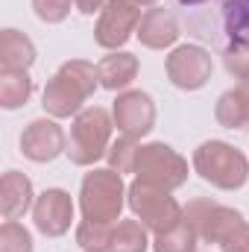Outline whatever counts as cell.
<instances>
[{"label": "cell", "mask_w": 249, "mask_h": 252, "mask_svg": "<svg viewBox=\"0 0 249 252\" xmlns=\"http://www.w3.org/2000/svg\"><path fill=\"white\" fill-rule=\"evenodd\" d=\"M100 85V70L97 64L85 62V59H70L64 62L44 85L41 94V106L50 118L64 121V118H76L85 106V100L94 97Z\"/></svg>", "instance_id": "1"}, {"label": "cell", "mask_w": 249, "mask_h": 252, "mask_svg": "<svg viewBox=\"0 0 249 252\" xmlns=\"http://www.w3.org/2000/svg\"><path fill=\"white\" fill-rule=\"evenodd\" d=\"M211 44L220 50L226 70L241 82L249 73V0H223Z\"/></svg>", "instance_id": "2"}, {"label": "cell", "mask_w": 249, "mask_h": 252, "mask_svg": "<svg viewBox=\"0 0 249 252\" xmlns=\"http://www.w3.org/2000/svg\"><path fill=\"white\" fill-rule=\"evenodd\" d=\"M126 185L124 176L112 167H91V173L82 176L79 185V211L82 220L91 223H109L115 226L126 205Z\"/></svg>", "instance_id": "3"}, {"label": "cell", "mask_w": 249, "mask_h": 252, "mask_svg": "<svg viewBox=\"0 0 249 252\" xmlns=\"http://www.w3.org/2000/svg\"><path fill=\"white\" fill-rule=\"evenodd\" d=\"M112 129H115V118L103 109V106H88L82 109L73 124H70V135H67V158L76 167H94L100 158L109 156L112 147Z\"/></svg>", "instance_id": "4"}, {"label": "cell", "mask_w": 249, "mask_h": 252, "mask_svg": "<svg viewBox=\"0 0 249 252\" xmlns=\"http://www.w3.org/2000/svg\"><path fill=\"white\" fill-rule=\"evenodd\" d=\"M193 170L217 190H241L249 179V158L229 141H205L193 150Z\"/></svg>", "instance_id": "5"}, {"label": "cell", "mask_w": 249, "mask_h": 252, "mask_svg": "<svg viewBox=\"0 0 249 252\" xmlns=\"http://www.w3.org/2000/svg\"><path fill=\"white\" fill-rule=\"evenodd\" d=\"M126 205L132 208L135 220H141L153 235L170 232L173 226H179L185 220V208L176 202V196H170V190L150 185L135 179L126 190Z\"/></svg>", "instance_id": "6"}, {"label": "cell", "mask_w": 249, "mask_h": 252, "mask_svg": "<svg viewBox=\"0 0 249 252\" xmlns=\"http://www.w3.org/2000/svg\"><path fill=\"white\" fill-rule=\"evenodd\" d=\"M187 173H190L187 158L179 156L170 144L164 141L141 144L138 158H135V179L158 185L164 190H176L187 182Z\"/></svg>", "instance_id": "7"}, {"label": "cell", "mask_w": 249, "mask_h": 252, "mask_svg": "<svg viewBox=\"0 0 249 252\" xmlns=\"http://www.w3.org/2000/svg\"><path fill=\"white\" fill-rule=\"evenodd\" d=\"M185 220L193 226L199 244H223V238L238 226L244 223V214L238 208H229L223 202H214V199H190L185 205Z\"/></svg>", "instance_id": "8"}, {"label": "cell", "mask_w": 249, "mask_h": 252, "mask_svg": "<svg viewBox=\"0 0 249 252\" xmlns=\"http://www.w3.org/2000/svg\"><path fill=\"white\" fill-rule=\"evenodd\" d=\"M164 70L179 91H199L208 85L214 73V59H211V50H205L202 44H179L170 50Z\"/></svg>", "instance_id": "9"}, {"label": "cell", "mask_w": 249, "mask_h": 252, "mask_svg": "<svg viewBox=\"0 0 249 252\" xmlns=\"http://www.w3.org/2000/svg\"><path fill=\"white\" fill-rule=\"evenodd\" d=\"M141 6L132 3V0H109L97 18V27H94V41L103 47V50H121L126 41L138 32V24H141Z\"/></svg>", "instance_id": "10"}, {"label": "cell", "mask_w": 249, "mask_h": 252, "mask_svg": "<svg viewBox=\"0 0 249 252\" xmlns=\"http://www.w3.org/2000/svg\"><path fill=\"white\" fill-rule=\"evenodd\" d=\"M112 118H115V129L126 135V138H144L156 129V103L147 91L138 88H126L118 94V100L112 103Z\"/></svg>", "instance_id": "11"}, {"label": "cell", "mask_w": 249, "mask_h": 252, "mask_svg": "<svg viewBox=\"0 0 249 252\" xmlns=\"http://www.w3.org/2000/svg\"><path fill=\"white\" fill-rule=\"evenodd\" d=\"M21 153L35 164L56 161L62 153H67V135L56 118H35L21 132Z\"/></svg>", "instance_id": "12"}, {"label": "cell", "mask_w": 249, "mask_h": 252, "mask_svg": "<svg viewBox=\"0 0 249 252\" xmlns=\"http://www.w3.org/2000/svg\"><path fill=\"white\" fill-rule=\"evenodd\" d=\"M32 223L44 238H62L73 226V199L64 188H47L35 196Z\"/></svg>", "instance_id": "13"}, {"label": "cell", "mask_w": 249, "mask_h": 252, "mask_svg": "<svg viewBox=\"0 0 249 252\" xmlns=\"http://www.w3.org/2000/svg\"><path fill=\"white\" fill-rule=\"evenodd\" d=\"M138 41L150 50H164V47H173L182 35L179 30V21L173 15V9L167 6H153L144 12L141 24H138Z\"/></svg>", "instance_id": "14"}, {"label": "cell", "mask_w": 249, "mask_h": 252, "mask_svg": "<svg viewBox=\"0 0 249 252\" xmlns=\"http://www.w3.org/2000/svg\"><path fill=\"white\" fill-rule=\"evenodd\" d=\"M35 205L32 179L21 170H6L0 179V214L3 220H21Z\"/></svg>", "instance_id": "15"}, {"label": "cell", "mask_w": 249, "mask_h": 252, "mask_svg": "<svg viewBox=\"0 0 249 252\" xmlns=\"http://www.w3.org/2000/svg\"><path fill=\"white\" fill-rule=\"evenodd\" d=\"M138 56L126 53V50H112L109 56H103L97 70H100V85L106 91H126L135 76H138Z\"/></svg>", "instance_id": "16"}, {"label": "cell", "mask_w": 249, "mask_h": 252, "mask_svg": "<svg viewBox=\"0 0 249 252\" xmlns=\"http://www.w3.org/2000/svg\"><path fill=\"white\" fill-rule=\"evenodd\" d=\"M38 59L35 44L21 30H3L0 32V70H30Z\"/></svg>", "instance_id": "17"}, {"label": "cell", "mask_w": 249, "mask_h": 252, "mask_svg": "<svg viewBox=\"0 0 249 252\" xmlns=\"http://www.w3.org/2000/svg\"><path fill=\"white\" fill-rule=\"evenodd\" d=\"M182 15H185L187 32H193L202 41H211L214 35V24H217V12L223 0H173Z\"/></svg>", "instance_id": "18"}, {"label": "cell", "mask_w": 249, "mask_h": 252, "mask_svg": "<svg viewBox=\"0 0 249 252\" xmlns=\"http://www.w3.org/2000/svg\"><path fill=\"white\" fill-rule=\"evenodd\" d=\"M35 85L30 70H0V106L6 112H15L30 103Z\"/></svg>", "instance_id": "19"}, {"label": "cell", "mask_w": 249, "mask_h": 252, "mask_svg": "<svg viewBox=\"0 0 249 252\" xmlns=\"http://www.w3.org/2000/svg\"><path fill=\"white\" fill-rule=\"evenodd\" d=\"M153 247L150 229L141 220H118L112 235V252H147Z\"/></svg>", "instance_id": "20"}, {"label": "cell", "mask_w": 249, "mask_h": 252, "mask_svg": "<svg viewBox=\"0 0 249 252\" xmlns=\"http://www.w3.org/2000/svg\"><path fill=\"white\" fill-rule=\"evenodd\" d=\"M196 247H199V238L187 220L173 226L170 232L153 235V252H196Z\"/></svg>", "instance_id": "21"}, {"label": "cell", "mask_w": 249, "mask_h": 252, "mask_svg": "<svg viewBox=\"0 0 249 252\" xmlns=\"http://www.w3.org/2000/svg\"><path fill=\"white\" fill-rule=\"evenodd\" d=\"M112 235H115V226L109 223L79 220L76 226V244L82 247V252H112Z\"/></svg>", "instance_id": "22"}, {"label": "cell", "mask_w": 249, "mask_h": 252, "mask_svg": "<svg viewBox=\"0 0 249 252\" xmlns=\"http://www.w3.org/2000/svg\"><path fill=\"white\" fill-rule=\"evenodd\" d=\"M0 252H35L32 235L18 220H3L0 226Z\"/></svg>", "instance_id": "23"}, {"label": "cell", "mask_w": 249, "mask_h": 252, "mask_svg": "<svg viewBox=\"0 0 249 252\" xmlns=\"http://www.w3.org/2000/svg\"><path fill=\"white\" fill-rule=\"evenodd\" d=\"M138 144H135V138H126L121 135L118 141H112V147H109V167L112 170H118L121 176L124 173H135V158H138Z\"/></svg>", "instance_id": "24"}, {"label": "cell", "mask_w": 249, "mask_h": 252, "mask_svg": "<svg viewBox=\"0 0 249 252\" xmlns=\"http://www.w3.org/2000/svg\"><path fill=\"white\" fill-rule=\"evenodd\" d=\"M214 118L217 124L226 129H244V112H241V94L238 88H229L220 94L217 106H214Z\"/></svg>", "instance_id": "25"}, {"label": "cell", "mask_w": 249, "mask_h": 252, "mask_svg": "<svg viewBox=\"0 0 249 252\" xmlns=\"http://www.w3.org/2000/svg\"><path fill=\"white\" fill-rule=\"evenodd\" d=\"M70 6H76V3L73 0H32L35 18L44 24H62L70 15Z\"/></svg>", "instance_id": "26"}, {"label": "cell", "mask_w": 249, "mask_h": 252, "mask_svg": "<svg viewBox=\"0 0 249 252\" xmlns=\"http://www.w3.org/2000/svg\"><path fill=\"white\" fill-rule=\"evenodd\" d=\"M220 252H249V223H238L220 244Z\"/></svg>", "instance_id": "27"}, {"label": "cell", "mask_w": 249, "mask_h": 252, "mask_svg": "<svg viewBox=\"0 0 249 252\" xmlns=\"http://www.w3.org/2000/svg\"><path fill=\"white\" fill-rule=\"evenodd\" d=\"M238 94H241V112H244V129H249V79L235 85Z\"/></svg>", "instance_id": "28"}, {"label": "cell", "mask_w": 249, "mask_h": 252, "mask_svg": "<svg viewBox=\"0 0 249 252\" xmlns=\"http://www.w3.org/2000/svg\"><path fill=\"white\" fill-rule=\"evenodd\" d=\"M73 3H76V9H79L82 15H100L109 0H73Z\"/></svg>", "instance_id": "29"}, {"label": "cell", "mask_w": 249, "mask_h": 252, "mask_svg": "<svg viewBox=\"0 0 249 252\" xmlns=\"http://www.w3.org/2000/svg\"><path fill=\"white\" fill-rule=\"evenodd\" d=\"M132 3H138V6H150V9L158 6V0H132Z\"/></svg>", "instance_id": "30"}, {"label": "cell", "mask_w": 249, "mask_h": 252, "mask_svg": "<svg viewBox=\"0 0 249 252\" xmlns=\"http://www.w3.org/2000/svg\"><path fill=\"white\" fill-rule=\"evenodd\" d=\"M247 79H249V73H247ZM241 82H244V79H241Z\"/></svg>", "instance_id": "31"}]
</instances>
